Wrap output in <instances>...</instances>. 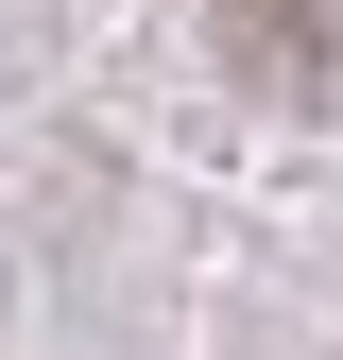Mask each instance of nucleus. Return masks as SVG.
I'll return each mask as SVG.
<instances>
[]
</instances>
